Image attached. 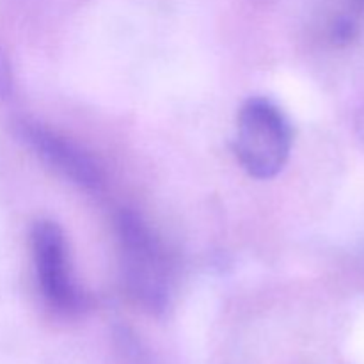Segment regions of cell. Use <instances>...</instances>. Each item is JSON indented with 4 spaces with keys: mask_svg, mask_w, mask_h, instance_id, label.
<instances>
[{
    "mask_svg": "<svg viewBox=\"0 0 364 364\" xmlns=\"http://www.w3.org/2000/svg\"><path fill=\"white\" fill-rule=\"evenodd\" d=\"M291 139L290 121L272 102L251 98L242 105L235 135V153L251 176L258 180L276 176L290 156Z\"/></svg>",
    "mask_w": 364,
    "mask_h": 364,
    "instance_id": "cell-1",
    "label": "cell"
},
{
    "mask_svg": "<svg viewBox=\"0 0 364 364\" xmlns=\"http://www.w3.org/2000/svg\"><path fill=\"white\" fill-rule=\"evenodd\" d=\"M123 277L130 297L146 309H164L169 295V267L159 238L132 212L117 217Z\"/></svg>",
    "mask_w": 364,
    "mask_h": 364,
    "instance_id": "cell-2",
    "label": "cell"
},
{
    "mask_svg": "<svg viewBox=\"0 0 364 364\" xmlns=\"http://www.w3.org/2000/svg\"><path fill=\"white\" fill-rule=\"evenodd\" d=\"M36 274L45 301L50 308L64 315H73L85 308V295L71 277L64 235L55 223L41 220L31 235Z\"/></svg>",
    "mask_w": 364,
    "mask_h": 364,
    "instance_id": "cell-3",
    "label": "cell"
},
{
    "mask_svg": "<svg viewBox=\"0 0 364 364\" xmlns=\"http://www.w3.org/2000/svg\"><path fill=\"white\" fill-rule=\"evenodd\" d=\"M14 132L18 139L36 155L41 156L50 167L70 178L73 183L84 188H96L102 183L103 176L98 164L84 149L63 135L31 121H18Z\"/></svg>",
    "mask_w": 364,
    "mask_h": 364,
    "instance_id": "cell-4",
    "label": "cell"
},
{
    "mask_svg": "<svg viewBox=\"0 0 364 364\" xmlns=\"http://www.w3.org/2000/svg\"><path fill=\"white\" fill-rule=\"evenodd\" d=\"M13 70H11V63L7 59L6 52L0 46V100H7L13 92Z\"/></svg>",
    "mask_w": 364,
    "mask_h": 364,
    "instance_id": "cell-5",
    "label": "cell"
},
{
    "mask_svg": "<svg viewBox=\"0 0 364 364\" xmlns=\"http://www.w3.org/2000/svg\"><path fill=\"white\" fill-rule=\"evenodd\" d=\"M355 128H358V134L364 142V107L358 112V117H355Z\"/></svg>",
    "mask_w": 364,
    "mask_h": 364,
    "instance_id": "cell-6",
    "label": "cell"
},
{
    "mask_svg": "<svg viewBox=\"0 0 364 364\" xmlns=\"http://www.w3.org/2000/svg\"><path fill=\"white\" fill-rule=\"evenodd\" d=\"M358 2H359V4H363V6H364V0H358Z\"/></svg>",
    "mask_w": 364,
    "mask_h": 364,
    "instance_id": "cell-7",
    "label": "cell"
}]
</instances>
